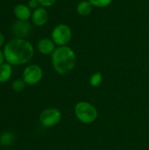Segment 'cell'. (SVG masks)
<instances>
[{"mask_svg":"<svg viewBox=\"0 0 149 150\" xmlns=\"http://www.w3.org/2000/svg\"><path fill=\"white\" fill-rule=\"evenodd\" d=\"M31 25L27 20H18L13 25V33L18 38H24L30 33Z\"/></svg>","mask_w":149,"mask_h":150,"instance_id":"obj_7","label":"cell"},{"mask_svg":"<svg viewBox=\"0 0 149 150\" xmlns=\"http://www.w3.org/2000/svg\"><path fill=\"white\" fill-rule=\"evenodd\" d=\"M25 83L23 79H17L12 83V89L15 91H21L25 89Z\"/></svg>","mask_w":149,"mask_h":150,"instance_id":"obj_16","label":"cell"},{"mask_svg":"<svg viewBox=\"0 0 149 150\" xmlns=\"http://www.w3.org/2000/svg\"><path fill=\"white\" fill-rule=\"evenodd\" d=\"M4 42V36L2 33H0V47L3 46Z\"/></svg>","mask_w":149,"mask_h":150,"instance_id":"obj_20","label":"cell"},{"mask_svg":"<svg viewBox=\"0 0 149 150\" xmlns=\"http://www.w3.org/2000/svg\"><path fill=\"white\" fill-rule=\"evenodd\" d=\"M12 73V69L10 63H3L0 66V83L7 82Z\"/></svg>","mask_w":149,"mask_h":150,"instance_id":"obj_12","label":"cell"},{"mask_svg":"<svg viewBox=\"0 0 149 150\" xmlns=\"http://www.w3.org/2000/svg\"><path fill=\"white\" fill-rule=\"evenodd\" d=\"M39 2L43 7H50L55 4L56 0H39Z\"/></svg>","mask_w":149,"mask_h":150,"instance_id":"obj_17","label":"cell"},{"mask_svg":"<svg viewBox=\"0 0 149 150\" xmlns=\"http://www.w3.org/2000/svg\"><path fill=\"white\" fill-rule=\"evenodd\" d=\"M75 115L82 123L91 124L97 118V110L90 103L81 101L75 106Z\"/></svg>","mask_w":149,"mask_h":150,"instance_id":"obj_3","label":"cell"},{"mask_svg":"<svg viewBox=\"0 0 149 150\" xmlns=\"http://www.w3.org/2000/svg\"><path fill=\"white\" fill-rule=\"evenodd\" d=\"M91 4L97 8H104L108 5H110L112 2V0H89Z\"/></svg>","mask_w":149,"mask_h":150,"instance_id":"obj_15","label":"cell"},{"mask_svg":"<svg viewBox=\"0 0 149 150\" xmlns=\"http://www.w3.org/2000/svg\"><path fill=\"white\" fill-rule=\"evenodd\" d=\"M92 7H93V5L91 4V3L89 0L88 1L84 0V1L80 2L77 4L76 11L81 16H88L92 11Z\"/></svg>","mask_w":149,"mask_h":150,"instance_id":"obj_11","label":"cell"},{"mask_svg":"<svg viewBox=\"0 0 149 150\" xmlns=\"http://www.w3.org/2000/svg\"><path fill=\"white\" fill-rule=\"evenodd\" d=\"M4 52H2L0 50V66L4 63Z\"/></svg>","mask_w":149,"mask_h":150,"instance_id":"obj_19","label":"cell"},{"mask_svg":"<svg viewBox=\"0 0 149 150\" xmlns=\"http://www.w3.org/2000/svg\"><path fill=\"white\" fill-rule=\"evenodd\" d=\"M37 47H38V50L43 54H49L54 51L55 49V47H54V42L50 40V39H41L39 42H38V45H37Z\"/></svg>","mask_w":149,"mask_h":150,"instance_id":"obj_9","label":"cell"},{"mask_svg":"<svg viewBox=\"0 0 149 150\" xmlns=\"http://www.w3.org/2000/svg\"><path fill=\"white\" fill-rule=\"evenodd\" d=\"M43 76L42 69L36 64L27 66L23 72V80L26 84L33 85L38 83Z\"/></svg>","mask_w":149,"mask_h":150,"instance_id":"obj_6","label":"cell"},{"mask_svg":"<svg viewBox=\"0 0 149 150\" xmlns=\"http://www.w3.org/2000/svg\"><path fill=\"white\" fill-rule=\"evenodd\" d=\"M72 37V32L68 25L61 24L54 27L52 32V40L54 44L62 47L69 43Z\"/></svg>","mask_w":149,"mask_h":150,"instance_id":"obj_4","label":"cell"},{"mask_svg":"<svg viewBox=\"0 0 149 150\" xmlns=\"http://www.w3.org/2000/svg\"><path fill=\"white\" fill-rule=\"evenodd\" d=\"M0 141H1V143L4 146H9L11 144H12V142L14 141L13 134H11V133H4V134H2Z\"/></svg>","mask_w":149,"mask_h":150,"instance_id":"obj_14","label":"cell"},{"mask_svg":"<svg viewBox=\"0 0 149 150\" xmlns=\"http://www.w3.org/2000/svg\"><path fill=\"white\" fill-rule=\"evenodd\" d=\"M34 49L32 44L21 38L11 40L4 49V59L11 65H22L28 62L33 56Z\"/></svg>","mask_w":149,"mask_h":150,"instance_id":"obj_1","label":"cell"},{"mask_svg":"<svg viewBox=\"0 0 149 150\" xmlns=\"http://www.w3.org/2000/svg\"><path fill=\"white\" fill-rule=\"evenodd\" d=\"M52 63L54 70L60 75H66L72 71L76 63V55L68 46L59 47L52 53Z\"/></svg>","mask_w":149,"mask_h":150,"instance_id":"obj_2","label":"cell"},{"mask_svg":"<svg viewBox=\"0 0 149 150\" xmlns=\"http://www.w3.org/2000/svg\"><path fill=\"white\" fill-rule=\"evenodd\" d=\"M39 5H40L39 0H30L28 2V7L30 9H37L39 8Z\"/></svg>","mask_w":149,"mask_h":150,"instance_id":"obj_18","label":"cell"},{"mask_svg":"<svg viewBox=\"0 0 149 150\" xmlns=\"http://www.w3.org/2000/svg\"><path fill=\"white\" fill-rule=\"evenodd\" d=\"M103 80V76L100 72H96L94 73L90 79V84L92 87H97L101 84Z\"/></svg>","mask_w":149,"mask_h":150,"instance_id":"obj_13","label":"cell"},{"mask_svg":"<svg viewBox=\"0 0 149 150\" xmlns=\"http://www.w3.org/2000/svg\"><path fill=\"white\" fill-rule=\"evenodd\" d=\"M32 23L37 26L44 25L48 20V13L44 7H39L34 10L32 15Z\"/></svg>","mask_w":149,"mask_h":150,"instance_id":"obj_8","label":"cell"},{"mask_svg":"<svg viewBox=\"0 0 149 150\" xmlns=\"http://www.w3.org/2000/svg\"><path fill=\"white\" fill-rule=\"evenodd\" d=\"M61 119V112L56 108L45 109L40 115V121L42 126L51 127L57 125Z\"/></svg>","mask_w":149,"mask_h":150,"instance_id":"obj_5","label":"cell"},{"mask_svg":"<svg viewBox=\"0 0 149 150\" xmlns=\"http://www.w3.org/2000/svg\"><path fill=\"white\" fill-rule=\"evenodd\" d=\"M14 14L18 20H27L31 17V11L28 6L19 4L15 6Z\"/></svg>","mask_w":149,"mask_h":150,"instance_id":"obj_10","label":"cell"}]
</instances>
